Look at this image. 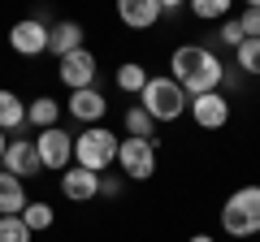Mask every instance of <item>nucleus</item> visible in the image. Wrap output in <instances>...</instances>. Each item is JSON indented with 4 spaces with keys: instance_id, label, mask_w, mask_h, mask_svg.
Listing matches in <instances>:
<instances>
[{
    "instance_id": "nucleus-15",
    "label": "nucleus",
    "mask_w": 260,
    "mask_h": 242,
    "mask_svg": "<svg viewBox=\"0 0 260 242\" xmlns=\"http://www.w3.org/2000/svg\"><path fill=\"white\" fill-rule=\"evenodd\" d=\"M26 126V100L13 87H0V134H13Z\"/></svg>"
},
{
    "instance_id": "nucleus-1",
    "label": "nucleus",
    "mask_w": 260,
    "mask_h": 242,
    "mask_svg": "<svg viewBox=\"0 0 260 242\" xmlns=\"http://www.w3.org/2000/svg\"><path fill=\"white\" fill-rule=\"evenodd\" d=\"M169 78L195 100V95L221 91L225 65H221V56L213 48H204V44H178L174 56H169Z\"/></svg>"
},
{
    "instance_id": "nucleus-10",
    "label": "nucleus",
    "mask_w": 260,
    "mask_h": 242,
    "mask_svg": "<svg viewBox=\"0 0 260 242\" xmlns=\"http://www.w3.org/2000/svg\"><path fill=\"white\" fill-rule=\"evenodd\" d=\"M9 48L18 56H44L48 52V22L44 18H22L9 26Z\"/></svg>"
},
{
    "instance_id": "nucleus-24",
    "label": "nucleus",
    "mask_w": 260,
    "mask_h": 242,
    "mask_svg": "<svg viewBox=\"0 0 260 242\" xmlns=\"http://www.w3.org/2000/svg\"><path fill=\"white\" fill-rule=\"evenodd\" d=\"M234 22H239L243 39H260V5H247V9H243Z\"/></svg>"
},
{
    "instance_id": "nucleus-28",
    "label": "nucleus",
    "mask_w": 260,
    "mask_h": 242,
    "mask_svg": "<svg viewBox=\"0 0 260 242\" xmlns=\"http://www.w3.org/2000/svg\"><path fill=\"white\" fill-rule=\"evenodd\" d=\"M5 147H9V134H0V160H5Z\"/></svg>"
},
{
    "instance_id": "nucleus-3",
    "label": "nucleus",
    "mask_w": 260,
    "mask_h": 242,
    "mask_svg": "<svg viewBox=\"0 0 260 242\" xmlns=\"http://www.w3.org/2000/svg\"><path fill=\"white\" fill-rule=\"evenodd\" d=\"M221 229L230 238H260V186H239L221 204Z\"/></svg>"
},
{
    "instance_id": "nucleus-16",
    "label": "nucleus",
    "mask_w": 260,
    "mask_h": 242,
    "mask_svg": "<svg viewBox=\"0 0 260 242\" xmlns=\"http://www.w3.org/2000/svg\"><path fill=\"white\" fill-rule=\"evenodd\" d=\"M30 204L26 195V182H18L13 173L0 169V216H22V208Z\"/></svg>"
},
{
    "instance_id": "nucleus-25",
    "label": "nucleus",
    "mask_w": 260,
    "mask_h": 242,
    "mask_svg": "<svg viewBox=\"0 0 260 242\" xmlns=\"http://www.w3.org/2000/svg\"><path fill=\"white\" fill-rule=\"evenodd\" d=\"M217 39H221L225 48H239V44H243V30H239V22H234V18H225V22H221V30H217Z\"/></svg>"
},
{
    "instance_id": "nucleus-27",
    "label": "nucleus",
    "mask_w": 260,
    "mask_h": 242,
    "mask_svg": "<svg viewBox=\"0 0 260 242\" xmlns=\"http://www.w3.org/2000/svg\"><path fill=\"white\" fill-rule=\"evenodd\" d=\"M186 242H217V238H213V233H191Z\"/></svg>"
},
{
    "instance_id": "nucleus-13",
    "label": "nucleus",
    "mask_w": 260,
    "mask_h": 242,
    "mask_svg": "<svg viewBox=\"0 0 260 242\" xmlns=\"http://www.w3.org/2000/svg\"><path fill=\"white\" fill-rule=\"evenodd\" d=\"M117 18L130 30H152L165 13H160V0H117Z\"/></svg>"
},
{
    "instance_id": "nucleus-4",
    "label": "nucleus",
    "mask_w": 260,
    "mask_h": 242,
    "mask_svg": "<svg viewBox=\"0 0 260 242\" xmlns=\"http://www.w3.org/2000/svg\"><path fill=\"white\" fill-rule=\"evenodd\" d=\"M117 143L121 139H113V130L87 126V130H78V139H74V165L104 177V169H113V160H117Z\"/></svg>"
},
{
    "instance_id": "nucleus-12",
    "label": "nucleus",
    "mask_w": 260,
    "mask_h": 242,
    "mask_svg": "<svg viewBox=\"0 0 260 242\" xmlns=\"http://www.w3.org/2000/svg\"><path fill=\"white\" fill-rule=\"evenodd\" d=\"M61 195L70 204H91V199H100V173H87V169L70 165L61 173Z\"/></svg>"
},
{
    "instance_id": "nucleus-2",
    "label": "nucleus",
    "mask_w": 260,
    "mask_h": 242,
    "mask_svg": "<svg viewBox=\"0 0 260 242\" xmlns=\"http://www.w3.org/2000/svg\"><path fill=\"white\" fill-rule=\"evenodd\" d=\"M186 104H191V95H186L169 74H152L148 87L139 91V108L148 112L156 126H160V121H178L186 112Z\"/></svg>"
},
{
    "instance_id": "nucleus-14",
    "label": "nucleus",
    "mask_w": 260,
    "mask_h": 242,
    "mask_svg": "<svg viewBox=\"0 0 260 242\" xmlns=\"http://www.w3.org/2000/svg\"><path fill=\"white\" fill-rule=\"evenodd\" d=\"M83 48V26L78 22H52L48 26V52L61 61V56H70V52H78Z\"/></svg>"
},
{
    "instance_id": "nucleus-11",
    "label": "nucleus",
    "mask_w": 260,
    "mask_h": 242,
    "mask_svg": "<svg viewBox=\"0 0 260 242\" xmlns=\"http://www.w3.org/2000/svg\"><path fill=\"white\" fill-rule=\"evenodd\" d=\"M65 112L78 121V126H100L104 112H109V100H104V91H95V87H87V91H70V100H65Z\"/></svg>"
},
{
    "instance_id": "nucleus-7",
    "label": "nucleus",
    "mask_w": 260,
    "mask_h": 242,
    "mask_svg": "<svg viewBox=\"0 0 260 242\" xmlns=\"http://www.w3.org/2000/svg\"><path fill=\"white\" fill-rule=\"evenodd\" d=\"M186 112H191V121L200 130H225V126H230V95L225 91L195 95V100L186 104Z\"/></svg>"
},
{
    "instance_id": "nucleus-20",
    "label": "nucleus",
    "mask_w": 260,
    "mask_h": 242,
    "mask_svg": "<svg viewBox=\"0 0 260 242\" xmlns=\"http://www.w3.org/2000/svg\"><path fill=\"white\" fill-rule=\"evenodd\" d=\"M234 69L243 78H260V39H243L234 48Z\"/></svg>"
},
{
    "instance_id": "nucleus-5",
    "label": "nucleus",
    "mask_w": 260,
    "mask_h": 242,
    "mask_svg": "<svg viewBox=\"0 0 260 242\" xmlns=\"http://www.w3.org/2000/svg\"><path fill=\"white\" fill-rule=\"evenodd\" d=\"M35 151H39V165L52 169V173H65L74 165V134L52 126V130H39L35 134Z\"/></svg>"
},
{
    "instance_id": "nucleus-6",
    "label": "nucleus",
    "mask_w": 260,
    "mask_h": 242,
    "mask_svg": "<svg viewBox=\"0 0 260 242\" xmlns=\"http://www.w3.org/2000/svg\"><path fill=\"white\" fill-rule=\"evenodd\" d=\"M117 169L130 177V182H148V177L156 173V143L121 139L117 143Z\"/></svg>"
},
{
    "instance_id": "nucleus-17",
    "label": "nucleus",
    "mask_w": 260,
    "mask_h": 242,
    "mask_svg": "<svg viewBox=\"0 0 260 242\" xmlns=\"http://www.w3.org/2000/svg\"><path fill=\"white\" fill-rule=\"evenodd\" d=\"M56 121H61V100H52V95H35V100L26 104V126H35V130H52Z\"/></svg>"
},
{
    "instance_id": "nucleus-23",
    "label": "nucleus",
    "mask_w": 260,
    "mask_h": 242,
    "mask_svg": "<svg viewBox=\"0 0 260 242\" xmlns=\"http://www.w3.org/2000/svg\"><path fill=\"white\" fill-rule=\"evenodd\" d=\"M35 233L22 225V216H0V242H30Z\"/></svg>"
},
{
    "instance_id": "nucleus-9",
    "label": "nucleus",
    "mask_w": 260,
    "mask_h": 242,
    "mask_svg": "<svg viewBox=\"0 0 260 242\" xmlns=\"http://www.w3.org/2000/svg\"><path fill=\"white\" fill-rule=\"evenodd\" d=\"M0 169H5V173H13L18 182H30V177H39V173H44V165H39L35 139H9V147H5V160H0Z\"/></svg>"
},
{
    "instance_id": "nucleus-22",
    "label": "nucleus",
    "mask_w": 260,
    "mask_h": 242,
    "mask_svg": "<svg viewBox=\"0 0 260 242\" xmlns=\"http://www.w3.org/2000/svg\"><path fill=\"white\" fill-rule=\"evenodd\" d=\"M191 13H195V18H204V22H225V18H230V0H195Z\"/></svg>"
},
{
    "instance_id": "nucleus-21",
    "label": "nucleus",
    "mask_w": 260,
    "mask_h": 242,
    "mask_svg": "<svg viewBox=\"0 0 260 242\" xmlns=\"http://www.w3.org/2000/svg\"><path fill=\"white\" fill-rule=\"evenodd\" d=\"M148 69L139 65V61H126V65H117V91H126V95H139L143 87H148Z\"/></svg>"
},
{
    "instance_id": "nucleus-26",
    "label": "nucleus",
    "mask_w": 260,
    "mask_h": 242,
    "mask_svg": "<svg viewBox=\"0 0 260 242\" xmlns=\"http://www.w3.org/2000/svg\"><path fill=\"white\" fill-rule=\"evenodd\" d=\"M100 195L104 199H117L121 195V182H117V177H100Z\"/></svg>"
},
{
    "instance_id": "nucleus-8",
    "label": "nucleus",
    "mask_w": 260,
    "mask_h": 242,
    "mask_svg": "<svg viewBox=\"0 0 260 242\" xmlns=\"http://www.w3.org/2000/svg\"><path fill=\"white\" fill-rule=\"evenodd\" d=\"M95 74H100V65H95V56L87 52V48H78V52H70V56L56 61V78H61L70 91H87V87H95Z\"/></svg>"
},
{
    "instance_id": "nucleus-18",
    "label": "nucleus",
    "mask_w": 260,
    "mask_h": 242,
    "mask_svg": "<svg viewBox=\"0 0 260 242\" xmlns=\"http://www.w3.org/2000/svg\"><path fill=\"white\" fill-rule=\"evenodd\" d=\"M121 126H126V139H143V143H156V121L139 108V104H130L121 112Z\"/></svg>"
},
{
    "instance_id": "nucleus-19",
    "label": "nucleus",
    "mask_w": 260,
    "mask_h": 242,
    "mask_svg": "<svg viewBox=\"0 0 260 242\" xmlns=\"http://www.w3.org/2000/svg\"><path fill=\"white\" fill-rule=\"evenodd\" d=\"M52 221H56V212H52V204H48V199H30V204L22 208V225H26L30 233L52 229Z\"/></svg>"
}]
</instances>
